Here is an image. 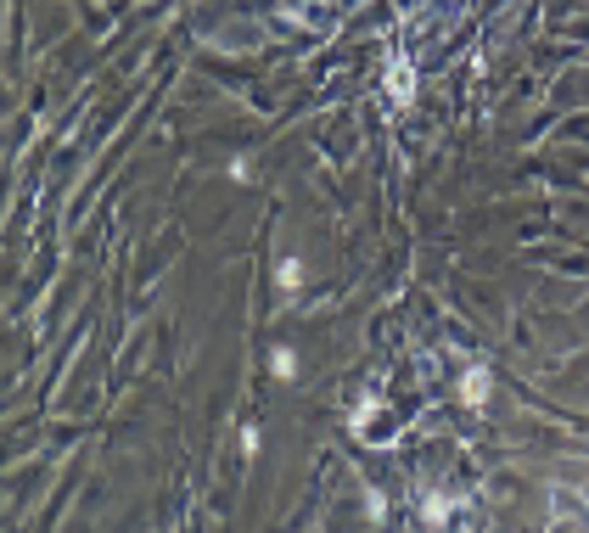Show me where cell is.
<instances>
[{
	"label": "cell",
	"mask_w": 589,
	"mask_h": 533,
	"mask_svg": "<svg viewBox=\"0 0 589 533\" xmlns=\"http://www.w3.org/2000/svg\"><path fill=\"white\" fill-rule=\"evenodd\" d=\"M460 393H466V404H483V399H488V376H483V371H466Z\"/></svg>",
	"instance_id": "2"
},
{
	"label": "cell",
	"mask_w": 589,
	"mask_h": 533,
	"mask_svg": "<svg viewBox=\"0 0 589 533\" xmlns=\"http://www.w3.org/2000/svg\"><path fill=\"white\" fill-rule=\"evenodd\" d=\"M388 96H393V101H399V107H404V101H410V62H399V68H393V73H388Z\"/></svg>",
	"instance_id": "1"
}]
</instances>
